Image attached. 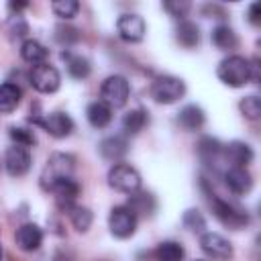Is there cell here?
<instances>
[{"label":"cell","instance_id":"34","mask_svg":"<svg viewBox=\"0 0 261 261\" xmlns=\"http://www.w3.org/2000/svg\"><path fill=\"white\" fill-rule=\"evenodd\" d=\"M6 33H8V37L14 41V39H22L27 33H29V24L18 16V14H14V16H10L8 20H6Z\"/></svg>","mask_w":261,"mask_h":261},{"label":"cell","instance_id":"2","mask_svg":"<svg viewBox=\"0 0 261 261\" xmlns=\"http://www.w3.org/2000/svg\"><path fill=\"white\" fill-rule=\"evenodd\" d=\"M73 163H75L73 155H69V153H53L47 159V165L43 167V173H41V186H43V190L49 192V188L55 181H59L63 177H71L73 167H75Z\"/></svg>","mask_w":261,"mask_h":261},{"label":"cell","instance_id":"20","mask_svg":"<svg viewBox=\"0 0 261 261\" xmlns=\"http://www.w3.org/2000/svg\"><path fill=\"white\" fill-rule=\"evenodd\" d=\"M204 120H206L204 110H202L200 106H196V104L184 106V108L179 110V114H177V122H179V126L186 128V130H198V128L204 124Z\"/></svg>","mask_w":261,"mask_h":261},{"label":"cell","instance_id":"9","mask_svg":"<svg viewBox=\"0 0 261 261\" xmlns=\"http://www.w3.org/2000/svg\"><path fill=\"white\" fill-rule=\"evenodd\" d=\"M31 86L41 94H53L61 86V75L53 65L41 63V65H35L31 71Z\"/></svg>","mask_w":261,"mask_h":261},{"label":"cell","instance_id":"1","mask_svg":"<svg viewBox=\"0 0 261 261\" xmlns=\"http://www.w3.org/2000/svg\"><path fill=\"white\" fill-rule=\"evenodd\" d=\"M216 75L230 88H241L251 82V61L243 55H228L218 63Z\"/></svg>","mask_w":261,"mask_h":261},{"label":"cell","instance_id":"10","mask_svg":"<svg viewBox=\"0 0 261 261\" xmlns=\"http://www.w3.org/2000/svg\"><path fill=\"white\" fill-rule=\"evenodd\" d=\"M33 122L37 126H41L43 130H47L55 139H65L73 130V120L65 112H51L45 116H37V118H33Z\"/></svg>","mask_w":261,"mask_h":261},{"label":"cell","instance_id":"21","mask_svg":"<svg viewBox=\"0 0 261 261\" xmlns=\"http://www.w3.org/2000/svg\"><path fill=\"white\" fill-rule=\"evenodd\" d=\"M175 39L186 49L198 47V43H200V29H198V24L192 22V20H181L177 24V29H175Z\"/></svg>","mask_w":261,"mask_h":261},{"label":"cell","instance_id":"17","mask_svg":"<svg viewBox=\"0 0 261 261\" xmlns=\"http://www.w3.org/2000/svg\"><path fill=\"white\" fill-rule=\"evenodd\" d=\"M98 151H100V155H102L104 159H108V161H118V159H122V157L126 155V151H128V141H126L122 135H110V137H106V139L100 141Z\"/></svg>","mask_w":261,"mask_h":261},{"label":"cell","instance_id":"6","mask_svg":"<svg viewBox=\"0 0 261 261\" xmlns=\"http://www.w3.org/2000/svg\"><path fill=\"white\" fill-rule=\"evenodd\" d=\"M108 186L118 190V192H124V194L139 192V188H141V173L133 165L114 163L108 169Z\"/></svg>","mask_w":261,"mask_h":261},{"label":"cell","instance_id":"39","mask_svg":"<svg viewBox=\"0 0 261 261\" xmlns=\"http://www.w3.org/2000/svg\"><path fill=\"white\" fill-rule=\"evenodd\" d=\"M0 261H2V249H0Z\"/></svg>","mask_w":261,"mask_h":261},{"label":"cell","instance_id":"36","mask_svg":"<svg viewBox=\"0 0 261 261\" xmlns=\"http://www.w3.org/2000/svg\"><path fill=\"white\" fill-rule=\"evenodd\" d=\"M59 41H65V43H71V41H77L80 39V35H77V31L75 29H63V27H59L57 29V35H55Z\"/></svg>","mask_w":261,"mask_h":261},{"label":"cell","instance_id":"26","mask_svg":"<svg viewBox=\"0 0 261 261\" xmlns=\"http://www.w3.org/2000/svg\"><path fill=\"white\" fill-rule=\"evenodd\" d=\"M153 255H155L157 261H184L186 251L175 241H163V243L157 245V249L153 251Z\"/></svg>","mask_w":261,"mask_h":261},{"label":"cell","instance_id":"31","mask_svg":"<svg viewBox=\"0 0 261 261\" xmlns=\"http://www.w3.org/2000/svg\"><path fill=\"white\" fill-rule=\"evenodd\" d=\"M239 108H241L243 116L249 118V120H257V118L261 116V100H259L257 96H245V98L241 100Z\"/></svg>","mask_w":261,"mask_h":261},{"label":"cell","instance_id":"38","mask_svg":"<svg viewBox=\"0 0 261 261\" xmlns=\"http://www.w3.org/2000/svg\"><path fill=\"white\" fill-rule=\"evenodd\" d=\"M29 6V2H8V8L12 12H18V10H24Z\"/></svg>","mask_w":261,"mask_h":261},{"label":"cell","instance_id":"23","mask_svg":"<svg viewBox=\"0 0 261 261\" xmlns=\"http://www.w3.org/2000/svg\"><path fill=\"white\" fill-rule=\"evenodd\" d=\"M210 39H212V45L218 47V49H222V51L237 49V45H239L237 33H234L228 24H218V27H214Z\"/></svg>","mask_w":261,"mask_h":261},{"label":"cell","instance_id":"7","mask_svg":"<svg viewBox=\"0 0 261 261\" xmlns=\"http://www.w3.org/2000/svg\"><path fill=\"white\" fill-rule=\"evenodd\" d=\"M137 220L128 206H114L108 214V228L116 239H128L137 230Z\"/></svg>","mask_w":261,"mask_h":261},{"label":"cell","instance_id":"25","mask_svg":"<svg viewBox=\"0 0 261 261\" xmlns=\"http://www.w3.org/2000/svg\"><path fill=\"white\" fill-rule=\"evenodd\" d=\"M149 124V116L143 108H135V110H128L124 116H122V130L126 135H139L145 126Z\"/></svg>","mask_w":261,"mask_h":261},{"label":"cell","instance_id":"40","mask_svg":"<svg viewBox=\"0 0 261 261\" xmlns=\"http://www.w3.org/2000/svg\"><path fill=\"white\" fill-rule=\"evenodd\" d=\"M198 261H200V259H198Z\"/></svg>","mask_w":261,"mask_h":261},{"label":"cell","instance_id":"27","mask_svg":"<svg viewBox=\"0 0 261 261\" xmlns=\"http://www.w3.org/2000/svg\"><path fill=\"white\" fill-rule=\"evenodd\" d=\"M222 147L216 139L212 137H202L198 141V155L206 161V163H216L220 157H222Z\"/></svg>","mask_w":261,"mask_h":261},{"label":"cell","instance_id":"13","mask_svg":"<svg viewBox=\"0 0 261 261\" xmlns=\"http://www.w3.org/2000/svg\"><path fill=\"white\" fill-rule=\"evenodd\" d=\"M49 192L55 194L57 206H59V208H65V210L69 212V210L75 206L73 202H75V198L80 196L82 188H80V184H77L73 177H63V179L55 181V184L49 188Z\"/></svg>","mask_w":261,"mask_h":261},{"label":"cell","instance_id":"33","mask_svg":"<svg viewBox=\"0 0 261 261\" xmlns=\"http://www.w3.org/2000/svg\"><path fill=\"white\" fill-rule=\"evenodd\" d=\"M184 226H186L188 230H192V232H204V228H206V218L202 216L200 210L190 208V210H186V214H184Z\"/></svg>","mask_w":261,"mask_h":261},{"label":"cell","instance_id":"8","mask_svg":"<svg viewBox=\"0 0 261 261\" xmlns=\"http://www.w3.org/2000/svg\"><path fill=\"white\" fill-rule=\"evenodd\" d=\"M200 247L214 261H230L234 255L230 241L226 237H222L220 232H202Z\"/></svg>","mask_w":261,"mask_h":261},{"label":"cell","instance_id":"30","mask_svg":"<svg viewBox=\"0 0 261 261\" xmlns=\"http://www.w3.org/2000/svg\"><path fill=\"white\" fill-rule=\"evenodd\" d=\"M51 10H53L55 16L69 20V18H73V16L77 14L80 2H75V0H55V2L51 4Z\"/></svg>","mask_w":261,"mask_h":261},{"label":"cell","instance_id":"3","mask_svg":"<svg viewBox=\"0 0 261 261\" xmlns=\"http://www.w3.org/2000/svg\"><path fill=\"white\" fill-rule=\"evenodd\" d=\"M130 86L124 75H108L100 86V102H104L108 108H122L128 102Z\"/></svg>","mask_w":261,"mask_h":261},{"label":"cell","instance_id":"12","mask_svg":"<svg viewBox=\"0 0 261 261\" xmlns=\"http://www.w3.org/2000/svg\"><path fill=\"white\" fill-rule=\"evenodd\" d=\"M4 167L8 171V175L12 177H20L31 169V153L27 147L20 145H12L6 149L4 155Z\"/></svg>","mask_w":261,"mask_h":261},{"label":"cell","instance_id":"37","mask_svg":"<svg viewBox=\"0 0 261 261\" xmlns=\"http://www.w3.org/2000/svg\"><path fill=\"white\" fill-rule=\"evenodd\" d=\"M249 22L251 24H259L261 22V16H259V2H253L249 6Z\"/></svg>","mask_w":261,"mask_h":261},{"label":"cell","instance_id":"19","mask_svg":"<svg viewBox=\"0 0 261 261\" xmlns=\"http://www.w3.org/2000/svg\"><path fill=\"white\" fill-rule=\"evenodd\" d=\"M20 57L31 63V65H41V63H47V57H49V51L45 45H41L39 41L35 39H27L22 45H20Z\"/></svg>","mask_w":261,"mask_h":261},{"label":"cell","instance_id":"14","mask_svg":"<svg viewBox=\"0 0 261 261\" xmlns=\"http://www.w3.org/2000/svg\"><path fill=\"white\" fill-rule=\"evenodd\" d=\"M224 184L232 194L245 196L253 188V177L247 167H228L224 171Z\"/></svg>","mask_w":261,"mask_h":261},{"label":"cell","instance_id":"35","mask_svg":"<svg viewBox=\"0 0 261 261\" xmlns=\"http://www.w3.org/2000/svg\"><path fill=\"white\" fill-rule=\"evenodd\" d=\"M163 8H165L171 16L184 18V16L188 14V10H190V2H186V0H167V2H163Z\"/></svg>","mask_w":261,"mask_h":261},{"label":"cell","instance_id":"22","mask_svg":"<svg viewBox=\"0 0 261 261\" xmlns=\"http://www.w3.org/2000/svg\"><path fill=\"white\" fill-rule=\"evenodd\" d=\"M86 116H88V122H90L94 128H104V126H108L110 120H112V108H108L104 102L96 100V102H92V104L88 106Z\"/></svg>","mask_w":261,"mask_h":261},{"label":"cell","instance_id":"16","mask_svg":"<svg viewBox=\"0 0 261 261\" xmlns=\"http://www.w3.org/2000/svg\"><path fill=\"white\" fill-rule=\"evenodd\" d=\"M222 155L230 163V167H247L253 161V149L243 141H232L222 147Z\"/></svg>","mask_w":261,"mask_h":261},{"label":"cell","instance_id":"24","mask_svg":"<svg viewBox=\"0 0 261 261\" xmlns=\"http://www.w3.org/2000/svg\"><path fill=\"white\" fill-rule=\"evenodd\" d=\"M135 216H151L153 210H155V198L147 192H133L130 198H128V204H126Z\"/></svg>","mask_w":261,"mask_h":261},{"label":"cell","instance_id":"4","mask_svg":"<svg viewBox=\"0 0 261 261\" xmlns=\"http://www.w3.org/2000/svg\"><path fill=\"white\" fill-rule=\"evenodd\" d=\"M208 196H210V208H212L214 216H216L224 226L239 230V228H243L245 224H249V216H247L245 210L237 208V206L230 204L228 200L218 198L216 194H208Z\"/></svg>","mask_w":261,"mask_h":261},{"label":"cell","instance_id":"29","mask_svg":"<svg viewBox=\"0 0 261 261\" xmlns=\"http://www.w3.org/2000/svg\"><path fill=\"white\" fill-rule=\"evenodd\" d=\"M69 218H71V224H73V228L77 232H86L92 226V218L94 216H92L90 208H86V206H73L69 210Z\"/></svg>","mask_w":261,"mask_h":261},{"label":"cell","instance_id":"18","mask_svg":"<svg viewBox=\"0 0 261 261\" xmlns=\"http://www.w3.org/2000/svg\"><path fill=\"white\" fill-rule=\"evenodd\" d=\"M20 98H22V90L14 82L0 84V112L2 114L16 110V106L20 104Z\"/></svg>","mask_w":261,"mask_h":261},{"label":"cell","instance_id":"28","mask_svg":"<svg viewBox=\"0 0 261 261\" xmlns=\"http://www.w3.org/2000/svg\"><path fill=\"white\" fill-rule=\"evenodd\" d=\"M61 57L65 59L67 71H69L71 77L84 80V77L90 75V69H92V67H90V61H88L86 57H82V55H71V53H61Z\"/></svg>","mask_w":261,"mask_h":261},{"label":"cell","instance_id":"32","mask_svg":"<svg viewBox=\"0 0 261 261\" xmlns=\"http://www.w3.org/2000/svg\"><path fill=\"white\" fill-rule=\"evenodd\" d=\"M8 135H10V139L14 141V145H20V147H27V149L37 143L33 130H31V128H24V126H10Z\"/></svg>","mask_w":261,"mask_h":261},{"label":"cell","instance_id":"5","mask_svg":"<svg viewBox=\"0 0 261 261\" xmlns=\"http://www.w3.org/2000/svg\"><path fill=\"white\" fill-rule=\"evenodd\" d=\"M184 94H186V84L175 75H161L151 86V98L157 104H173Z\"/></svg>","mask_w":261,"mask_h":261},{"label":"cell","instance_id":"11","mask_svg":"<svg viewBox=\"0 0 261 261\" xmlns=\"http://www.w3.org/2000/svg\"><path fill=\"white\" fill-rule=\"evenodd\" d=\"M116 33L126 43H139L147 33V24L139 14H122L116 20Z\"/></svg>","mask_w":261,"mask_h":261},{"label":"cell","instance_id":"15","mask_svg":"<svg viewBox=\"0 0 261 261\" xmlns=\"http://www.w3.org/2000/svg\"><path fill=\"white\" fill-rule=\"evenodd\" d=\"M14 241H16V247L22 249V251H27V253L37 251L41 247V243H43V230L37 224L27 222V224H22V226L16 228Z\"/></svg>","mask_w":261,"mask_h":261}]
</instances>
